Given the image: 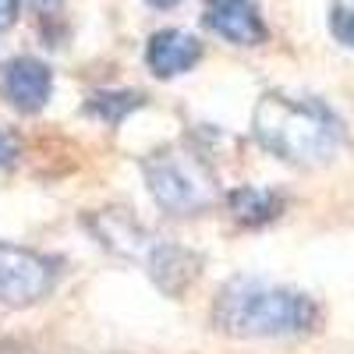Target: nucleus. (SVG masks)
Masks as SVG:
<instances>
[{"mask_svg": "<svg viewBox=\"0 0 354 354\" xmlns=\"http://www.w3.org/2000/svg\"><path fill=\"white\" fill-rule=\"evenodd\" d=\"M252 131L266 153L294 167H326L347 142L344 121L326 103L290 93H266L255 103Z\"/></svg>", "mask_w": 354, "mask_h": 354, "instance_id": "f257e3e1", "label": "nucleus"}, {"mask_svg": "<svg viewBox=\"0 0 354 354\" xmlns=\"http://www.w3.org/2000/svg\"><path fill=\"white\" fill-rule=\"evenodd\" d=\"M319 319L322 312L312 294L255 277H234L230 283H223L213 305L216 330L245 340L305 337L319 326Z\"/></svg>", "mask_w": 354, "mask_h": 354, "instance_id": "f03ea898", "label": "nucleus"}, {"mask_svg": "<svg viewBox=\"0 0 354 354\" xmlns=\"http://www.w3.org/2000/svg\"><path fill=\"white\" fill-rule=\"evenodd\" d=\"M142 177L149 195L170 216H195L216 202V177L198 153L188 149H156L142 160Z\"/></svg>", "mask_w": 354, "mask_h": 354, "instance_id": "7ed1b4c3", "label": "nucleus"}, {"mask_svg": "<svg viewBox=\"0 0 354 354\" xmlns=\"http://www.w3.org/2000/svg\"><path fill=\"white\" fill-rule=\"evenodd\" d=\"M57 277H61L57 259L0 241V305H36L57 287Z\"/></svg>", "mask_w": 354, "mask_h": 354, "instance_id": "20e7f679", "label": "nucleus"}, {"mask_svg": "<svg viewBox=\"0 0 354 354\" xmlns=\"http://www.w3.org/2000/svg\"><path fill=\"white\" fill-rule=\"evenodd\" d=\"M85 230L93 234V238L113 252V255H121V259H138L145 262L153 252V234L145 230L128 209H96V213H88L85 220Z\"/></svg>", "mask_w": 354, "mask_h": 354, "instance_id": "39448f33", "label": "nucleus"}, {"mask_svg": "<svg viewBox=\"0 0 354 354\" xmlns=\"http://www.w3.org/2000/svg\"><path fill=\"white\" fill-rule=\"evenodd\" d=\"M53 93V71L39 57H15L4 68V96L21 113H39Z\"/></svg>", "mask_w": 354, "mask_h": 354, "instance_id": "423d86ee", "label": "nucleus"}, {"mask_svg": "<svg viewBox=\"0 0 354 354\" xmlns=\"http://www.w3.org/2000/svg\"><path fill=\"white\" fill-rule=\"evenodd\" d=\"M145 270H149L153 283L170 294V298H181L192 290V283L202 277V255L185 248V245H153L149 259H145Z\"/></svg>", "mask_w": 354, "mask_h": 354, "instance_id": "0eeeda50", "label": "nucleus"}, {"mask_svg": "<svg viewBox=\"0 0 354 354\" xmlns=\"http://www.w3.org/2000/svg\"><path fill=\"white\" fill-rule=\"evenodd\" d=\"M145 61H149V71L156 78L185 75L202 61V43L192 32H181V28H160L145 46Z\"/></svg>", "mask_w": 354, "mask_h": 354, "instance_id": "6e6552de", "label": "nucleus"}, {"mask_svg": "<svg viewBox=\"0 0 354 354\" xmlns=\"http://www.w3.org/2000/svg\"><path fill=\"white\" fill-rule=\"evenodd\" d=\"M205 25L213 28V32L234 46H259L266 43V36H270V28H266L262 15L248 4H223V8H209V15H205Z\"/></svg>", "mask_w": 354, "mask_h": 354, "instance_id": "1a4fd4ad", "label": "nucleus"}, {"mask_svg": "<svg viewBox=\"0 0 354 354\" xmlns=\"http://www.w3.org/2000/svg\"><path fill=\"white\" fill-rule=\"evenodd\" d=\"M227 209L241 227H266L287 209V195L277 188H234L227 195Z\"/></svg>", "mask_w": 354, "mask_h": 354, "instance_id": "9d476101", "label": "nucleus"}, {"mask_svg": "<svg viewBox=\"0 0 354 354\" xmlns=\"http://www.w3.org/2000/svg\"><path fill=\"white\" fill-rule=\"evenodd\" d=\"M142 93H135V88H100V93L85 96V113L100 117L103 124H121L128 113H135L142 106Z\"/></svg>", "mask_w": 354, "mask_h": 354, "instance_id": "9b49d317", "label": "nucleus"}, {"mask_svg": "<svg viewBox=\"0 0 354 354\" xmlns=\"http://www.w3.org/2000/svg\"><path fill=\"white\" fill-rule=\"evenodd\" d=\"M330 32L340 46L354 50V4H344V0H337V4L330 8Z\"/></svg>", "mask_w": 354, "mask_h": 354, "instance_id": "f8f14e48", "label": "nucleus"}, {"mask_svg": "<svg viewBox=\"0 0 354 354\" xmlns=\"http://www.w3.org/2000/svg\"><path fill=\"white\" fill-rule=\"evenodd\" d=\"M18 156H21V142H18V135L8 131V128H0V170L15 167Z\"/></svg>", "mask_w": 354, "mask_h": 354, "instance_id": "ddd939ff", "label": "nucleus"}, {"mask_svg": "<svg viewBox=\"0 0 354 354\" xmlns=\"http://www.w3.org/2000/svg\"><path fill=\"white\" fill-rule=\"evenodd\" d=\"M18 11H21V0H0V32H8L18 21Z\"/></svg>", "mask_w": 354, "mask_h": 354, "instance_id": "4468645a", "label": "nucleus"}, {"mask_svg": "<svg viewBox=\"0 0 354 354\" xmlns=\"http://www.w3.org/2000/svg\"><path fill=\"white\" fill-rule=\"evenodd\" d=\"M149 8H156V11H170V8H177L181 0H145Z\"/></svg>", "mask_w": 354, "mask_h": 354, "instance_id": "2eb2a0df", "label": "nucleus"}, {"mask_svg": "<svg viewBox=\"0 0 354 354\" xmlns=\"http://www.w3.org/2000/svg\"><path fill=\"white\" fill-rule=\"evenodd\" d=\"M209 8H223V4H248V0H205Z\"/></svg>", "mask_w": 354, "mask_h": 354, "instance_id": "dca6fc26", "label": "nucleus"}]
</instances>
